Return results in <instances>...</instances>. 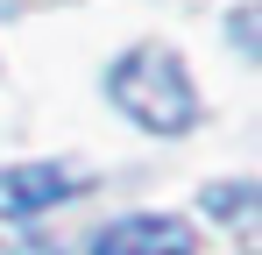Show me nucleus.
<instances>
[{
  "mask_svg": "<svg viewBox=\"0 0 262 255\" xmlns=\"http://www.w3.org/2000/svg\"><path fill=\"white\" fill-rule=\"evenodd\" d=\"M106 92L128 121L156 128V135H191L199 128V92L184 78L177 50H128L114 71H106Z\"/></svg>",
  "mask_w": 262,
  "mask_h": 255,
  "instance_id": "nucleus-1",
  "label": "nucleus"
},
{
  "mask_svg": "<svg viewBox=\"0 0 262 255\" xmlns=\"http://www.w3.org/2000/svg\"><path fill=\"white\" fill-rule=\"evenodd\" d=\"M78 177L57 163H21V170H0V220H36L50 213L57 199H71Z\"/></svg>",
  "mask_w": 262,
  "mask_h": 255,
  "instance_id": "nucleus-3",
  "label": "nucleus"
},
{
  "mask_svg": "<svg viewBox=\"0 0 262 255\" xmlns=\"http://www.w3.org/2000/svg\"><path fill=\"white\" fill-rule=\"evenodd\" d=\"M92 255H199V234L170 213H135L92 234Z\"/></svg>",
  "mask_w": 262,
  "mask_h": 255,
  "instance_id": "nucleus-2",
  "label": "nucleus"
}]
</instances>
